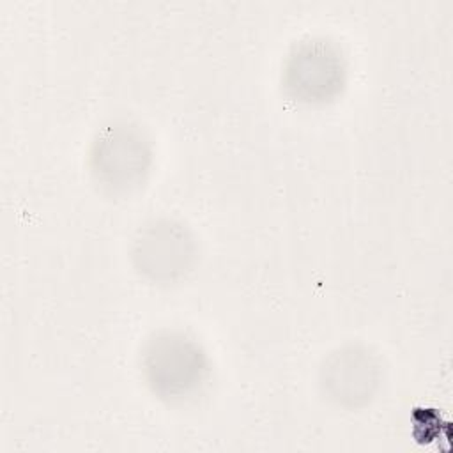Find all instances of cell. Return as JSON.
I'll return each instance as SVG.
<instances>
[{
  "label": "cell",
  "mask_w": 453,
  "mask_h": 453,
  "mask_svg": "<svg viewBox=\"0 0 453 453\" xmlns=\"http://www.w3.org/2000/svg\"><path fill=\"white\" fill-rule=\"evenodd\" d=\"M202 356L195 345L182 338H161L147 352L150 380L166 395H179L189 389L202 375Z\"/></svg>",
  "instance_id": "6da1fadb"
},
{
  "label": "cell",
  "mask_w": 453,
  "mask_h": 453,
  "mask_svg": "<svg viewBox=\"0 0 453 453\" xmlns=\"http://www.w3.org/2000/svg\"><path fill=\"white\" fill-rule=\"evenodd\" d=\"M138 257L147 271L154 274H168L186 262L184 232L170 225L150 228L140 241Z\"/></svg>",
  "instance_id": "7a4b0ae2"
}]
</instances>
